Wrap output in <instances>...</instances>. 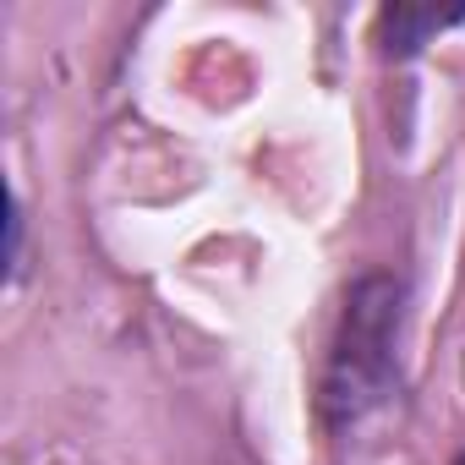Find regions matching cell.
Wrapping results in <instances>:
<instances>
[{"instance_id": "1", "label": "cell", "mask_w": 465, "mask_h": 465, "mask_svg": "<svg viewBox=\"0 0 465 465\" xmlns=\"http://www.w3.org/2000/svg\"><path fill=\"white\" fill-rule=\"evenodd\" d=\"M389 291L383 285H367L356 302H351V318H345V345H340V361H334V400H345V389H372L383 378V351H389Z\"/></svg>"}, {"instance_id": "2", "label": "cell", "mask_w": 465, "mask_h": 465, "mask_svg": "<svg viewBox=\"0 0 465 465\" xmlns=\"http://www.w3.org/2000/svg\"><path fill=\"white\" fill-rule=\"evenodd\" d=\"M465 17V6H394V12H383V45L389 50H400V55H411L416 45H427V34H438L443 23H460Z\"/></svg>"}, {"instance_id": "3", "label": "cell", "mask_w": 465, "mask_h": 465, "mask_svg": "<svg viewBox=\"0 0 465 465\" xmlns=\"http://www.w3.org/2000/svg\"><path fill=\"white\" fill-rule=\"evenodd\" d=\"M460 465H465V460H460Z\"/></svg>"}]
</instances>
